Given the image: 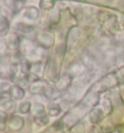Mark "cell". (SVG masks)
<instances>
[{
  "mask_svg": "<svg viewBox=\"0 0 124 133\" xmlns=\"http://www.w3.org/2000/svg\"><path fill=\"white\" fill-rule=\"evenodd\" d=\"M10 28V24L6 17H1L0 18V36H5L8 33Z\"/></svg>",
  "mask_w": 124,
  "mask_h": 133,
  "instance_id": "cell-11",
  "label": "cell"
},
{
  "mask_svg": "<svg viewBox=\"0 0 124 133\" xmlns=\"http://www.w3.org/2000/svg\"><path fill=\"white\" fill-rule=\"evenodd\" d=\"M2 11H3V10H2V7L0 6V18L2 17Z\"/></svg>",
  "mask_w": 124,
  "mask_h": 133,
  "instance_id": "cell-24",
  "label": "cell"
},
{
  "mask_svg": "<svg viewBox=\"0 0 124 133\" xmlns=\"http://www.w3.org/2000/svg\"><path fill=\"white\" fill-rule=\"evenodd\" d=\"M41 71H42V63L41 62H36L32 64V67H31V73H34V74H39Z\"/></svg>",
  "mask_w": 124,
  "mask_h": 133,
  "instance_id": "cell-19",
  "label": "cell"
},
{
  "mask_svg": "<svg viewBox=\"0 0 124 133\" xmlns=\"http://www.w3.org/2000/svg\"><path fill=\"white\" fill-rule=\"evenodd\" d=\"M44 89H45V87L43 85V84L38 82L36 84H32V85L30 87V89H29V91L32 93V94H39L40 92L44 91Z\"/></svg>",
  "mask_w": 124,
  "mask_h": 133,
  "instance_id": "cell-14",
  "label": "cell"
},
{
  "mask_svg": "<svg viewBox=\"0 0 124 133\" xmlns=\"http://www.w3.org/2000/svg\"><path fill=\"white\" fill-rule=\"evenodd\" d=\"M54 6V1L53 0H41L40 7L43 10H50Z\"/></svg>",
  "mask_w": 124,
  "mask_h": 133,
  "instance_id": "cell-16",
  "label": "cell"
},
{
  "mask_svg": "<svg viewBox=\"0 0 124 133\" xmlns=\"http://www.w3.org/2000/svg\"><path fill=\"white\" fill-rule=\"evenodd\" d=\"M18 69H19L18 63H17V62L10 63V65L8 66V73L11 76L12 79H14V78L17 76V74H18Z\"/></svg>",
  "mask_w": 124,
  "mask_h": 133,
  "instance_id": "cell-15",
  "label": "cell"
},
{
  "mask_svg": "<svg viewBox=\"0 0 124 133\" xmlns=\"http://www.w3.org/2000/svg\"><path fill=\"white\" fill-rule=\"evenodd\" d=\"M70 83H71V78L68 77V76H64L59 81L56 82L55 87H56L57 90H63V89H67L69 87Z\"/></svg>",
  "mask_w": 124,
  "mask_h": 133,
  "instance_id": "cell-10",
  "label": "cell"
},
{
  "mask_svg": "<svg viewBox=\"0 0 124 133\" xmlns=\"http://www.w3.org/2000/svg\"><path fill=\"white\" fill-rule=\"evenodd\" d=\"M53 128H54L55 130H60L63 128V122L62 121H57V122H55L54 123H53Z\"/></svg>",
  "mask_w": 124,
  "mask_h": 133,
  "instance_id": "cell-22",
  "label": "cell"
},
{
  "mask_svg": "<svg viewBox=\"0 0 124 133\" xmlns=\"http://www.w3.org/2000/svg\"><path fill=\"white\" fill-rule=\"evenodd\" d=\"M6 128V126H5V123H1L0 122V131H4Z\"/></svg>",
  "mask_w": 124,
  "mask_h": 133,
  "instance_id": "cell-23",
  "label": "cell"
},
{
  "mask_svg": "<svg viewBox=\"0 0 124 133\" xmlns=\"http://www.w3.org/2000/svg\"><path fill=\"white\" fill-rule=\"evenodd\" d=\"M7 133H13V132H7Z\"/></svg>",
  "mask_w": 124,
  "mask_h": 133,
  "instance_id": "cell-25",
  "label": "cell"
},
{
  "mask_svg": "<svg viewBox=\"0 0 124 133\" xmlns=\"http://www.w3.org/2000/svg\"><path fill=\"white\" fill-rule=\"evenodd\" d=\"M20 45V42L18 40V37L16 34H11L9 35L7 40V49L10 51H15L18 49V47Z\"/></svg>",
  "mask_w": 124,
  "mask_h": 133,
  "instance_id": "cell-8",
  "label": "cell"
},
{
  "mask_svg": "<svg viewBox=\"0 0 124 133\" xmlns=\"http://www.w3.org/2000/svg\"><path fill=\"white\" fill-rule=\"evenodd\" d=\"M15 27L18 31H20L22 33H30L34 30V25H31V24H28V23H25V22H18L15 25Z\"/></svg>",
  "mask_w": 124,
  "mask_h": 133,
  "instance_id": "cell-9",
  "label": "cell"
},
{
  "mask_svg": "<svg viewBox=\"0 0 124 133\" xmlns=\"http://www.w3.org/2000/svg\"><path fill=\"white\" fill-rule=\"evenodd\" d=\"M60 113H61V108L57 104H53L47 109V115L50 117H57L60 115Z\"/></svg>",
  "mask_w": 124,
  "mask_h": 133,
  "instance_id": "cell-13",
  "label": "cell"
},
{
  "mask_svg": "<svg viewBox=\"0 0 124 133\" xmlns=\"http://www.w3.org/2000/svg\"><path fill=\"white\" fill-rule=\"evenodd\" d=\"M12 85L8 82H1L0 83V99H6L11 96Z\"/></svg>",
  "mask_w": 124,
  "mask_h": 133,
  "instance_id": "cell-7",
  "label": "cell"
},
{
  "mask_svg": "<svg viewBox=\"0 0 124 133\" xmlns=\"http://www.w3.org/2000/svg\"><path fill=\"white\" fill-rule=\"evenodd\" d=\"M26 81L28 82V83H31V84H36L38 82H40V77H39V75L30 72L26 76Z\"/></svg>",
  "mask_w": 124,
  "mask_h": 133,
  "instance_id": "cell-18",
  "label": "cell"
},
{
  "mask_svg": "<svg viewBox=\"0 0 124 133\" xmlns=\"http://www.w3.org/2000/svg\"><path fill=\"white\" fill-rule=\"evenodd\" d=\"M31 107H32V104H31L30 101H23V102L19 104V106L18 108V111L19 114L26 115L30 112Z\"/></svg>",
  "mask_w": 124,
  "mask_h": 133,
  "instance_id": "cell-12",
  "label": "cell"
},
{
  "mask_svg": "<svg viewBox=\"0 0 124 133\" xmlns=\"http://www.w3.org/2000/svg\"><path fill=\"white\" fill-rule=\"evenodd\" d=\"M38 43L41 47L45 49H49L52 44V36L49 33H41L38 35Z\"/></svg>",
  "mask_w": 124,
  "mask_h": 133,
  "instance_id": "cell-6",
  "label": "cell"
},
{
  "mask_svg": "<svg viewBox=\"0 0 124 133\" xmlns=\"http://www.w3.org/2000/svg\"><path fill=\"white\" fill-rule=\"evenodd\" d=\"M100 115H101L100 110H93V111L90 113V118H91L92 122H97V119H98V118L100 117Z\"/></svg>",
  "mask_w": 124,
  "mask_h": 133,
  "instance_id": "cell-21",
  "label": "cell"
},
{
  "mask_svg": "<svg viewBox=\"0 0 124 133\" xmlns=\"http://www.w3.org/2000/svg\"><path fill=\"white\" fill-rule=\"evenodd\" d=\"M8 126L14 131H19L24 126V119L19 116H12L8 121Z\"/></svg>",
  "mask_w": 124,
  "mask_h": 133,
  "instance_id": "cell-1",
  "label": "cell"
},
{
  "mask_svg": "<svg viewBox=\"0 0 124 133\" xmlns=\"http://www.w3.org/2000/svg\"><path fill=\"white\" fill-rule=\"evenodd\" d=\"M49 122H50V118H49V117H47V115L44 116V117H41V118H34V122H35L38 126L47 125V123H49Z\"/></svg>",
  "mask_w": 124,
  "mask_h": 133,
  "instance_id": "cell-17",
  "label": "cell"
},
{
  "mask_svg": "<svg viewBox=\"0 0 124 133\" xmlns=\"http://www.w3.org/2000/svg\"><path fill=\"white\" fill-rule=\"evenodd\" d=\"M22 17L28 21H37L39 18V10L34 6L25 7L22 11Z\"/></svg>",
  "mask_w": 124,
  "mask_h": 133,
  "instance_id": "cell-2",
  "label": "cell"
},
{
  "mask_svg": "<svg viewBox=\"0 0 124 133\" xmlns=\"http://www.w3.org/2000/svg\"><path fill=\"white\" fill-rule=\"evenodd\" d=\"M0 106L2 108V110L6 113H13V112H15L16 108H17L15 101L10 98L0 99Z\"/></svg>",
  "mask_w": 124,
  "mask_h": 133,
  "instance_id": "cell-5",
  "label": "cell"
},
{
  "mask_svg": "<svg viewBox=\"0 0 124 133\" xmlns=\"http://www.w3.org/2000/svg\"><path fill=\"white\" fill-rule=\"evenodd\" d=\"M25 96V91L20 85H12L11 89V98L14 101H19L24 98Z\"/></svg>",
  "mask_w": 124,
  "mask_h": 133,
  "instance_id": "cell-4",
  "label": "cell"
},
{
  "mask_svg": "<svg viewBox=\"0 0 124 133\" xmlns=\"http://www.w3.org/2000/svg\"><path fill=\"white\" fill-rule=\"evenodd\" d=\"M31 114L34 117V118H41V117H44L46 116V108L42 103L40 102H35L32 104V107H31Z\"/></svg>",
  "mask_w": 124,
  "mask_h": 133,
  "instance_id": "cell-3",
  "label": "cell"
},
{
  "mask_svg": "<svg viewBox=\"0 0 124 133\" xmlns=\"http://www.w3.org/2000/svg\"><path fill=\"white\" fill-rule=\"evenodd\" d=\"M9 116H8V113H6L3 110H0V122L1 123H6V122L9 121Z\"/></svg>",
  "mask_w": 124,
  "mask_h": 133,
  "instance_id": "cell-20",
  "label": "cell"
}]
</instances>
